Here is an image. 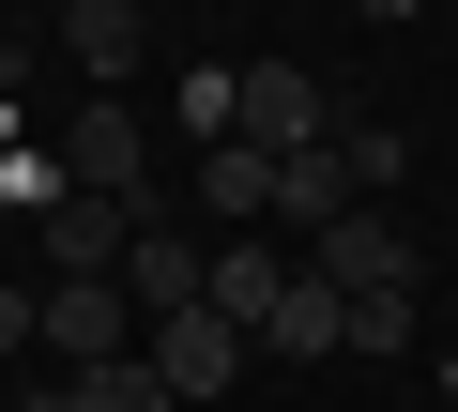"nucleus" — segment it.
<instances>
[{"label":"nucleus","instance_id":"nucleus-1","mask_svg":"<svg viewBox=\"0 0 458 412\" xmlns=\"http://www.w3.org/2000/svg\"><path fill=\"white\" fill-rule=\"evenodd\" d=\"M336 122H352V107H336L306 62H245V107H229V138H245V153H276V168H291V153H321Z\"/></svg>","mask_w":458,"mask_h":412},{"label":"nucleus","instance_id":"nucleus-17","mask_svg":"<svg viewBox=\"0 0 458 412\" xmlns=\"http://www.w3.org/2000/svg\"><path fill=\"white\" fill-rule=\"evenodd\" d=\"M47 336V290H0V351H31Z\"/></svg>","mask_w":458,"mask_h":412},{"label":"nucleus","instance_id":"nucleus-14","mask_svg":"<svg viewBox=\"0 0 458 412\" xmlns=\"http://www.w3.org/2000/svg\"><path fill=\"white\" fill-rule=\"evenodd\" d=\"M412 336H428V290H352V351L367 366H397Z\"/></svg>","mask_w":458,"mask_h":412},{"label":"nucleus","instance_id":"nucleus-4","mask_svg":"<svg viewBox=\"0 0 458 412\" xmlns=\"http://www.w3.org/2000/svg\"><path fill=\"white\" fill-rule=\"evenodd\" d=\"M306 275H321V290H428V260H412V230L382 214V198H352V214L306 245Z\"/></svg>","mask_w":458,"mask_h":412},{"label":"nucleus","instance_id":"nucleus-5","mask_svg":"<svg viewBox=\"0 0 458 412\" xmlns=\"http://www.w3.org/2000/svg\"><path fill=\"white\" fill-rule=\"evenodd\" d=\"M47 351H62V366H123V351H138V290H123V275H62V290H47Z\"/></svg>","mask_w":458,"mask_h":412},{"label":"nucleus","instance_id":"nucleus-9","mask_svg":"<svg viewBox=\"0 0 458 412\" xmlns=\"http://www.w3.org/2000/svg\"><path fill=\"white\" fill-rule=\"evenodd\" d=\"M123 245H138L123 198H47V260H62V275H123Z\"/></svg>","mask_w":458,"mask_h":412},{"label":"nucleus","instance_id":"nucleus-20","mask_svg":"<svg viewBox=\"0 0 458 412\" xmlns=\"http://www.w3.org/2000/svg\"><path fill=\"white\" fill-rule=\"evenodd\" d=\"M443 397H458V336H443Z\"/></svg>","mask_w":458,"mask_h":412},{"label":"nucleus","instance_id":"nucleus-19","mask_svg":"<svg viewBox=\"0 0 458 412\" xmlns=\"http://www.w3.org/2000/svg\"><path fill=\"white\" fill-rule=\"evenodd\" d=\"M352 16H428V0H352Z\"/></svg>","mask_w":458,"mask_h":412},{"label":"nucleus","instance_id":"nucleus-13","mask_svg":"<svg viewBox=\"0 0 458 412\" xmlns=\"http://www.w3.org/2000/svg\"><path fill=\"white\" fill-rule=\"evenodd\" d=\"M397 168H412L397 122H336V183H352V198H397Z\"/></svg>","mask_w":458,"mask_h":412},{"label":"nucleus","instance_id":"nucleus-2","mask_svg":"<svg viewBox=\"0 0 458 412\" xmlns=\"http://www.w3.org/2000/svg\"><path fill=\"white\" fill-rule=\"evenodd\" d=\"M138 351L168 366V397H229V382H245V366H260V336H245V321H229L214 290H199V306H168V321H153Z\"/></svg>","mask_w":458,"mask_h":412},{"label":"nucleus","instance_id":"nucleus-6","mask_svg":"<svg viewBox=\"0 0 458 412\" xmlns=\"http://www.w3.org/2000/svg\"><path fill=\"white\" fill-rule=\"evenodd\" d=\"M123 290H138V336H153L168 306H199V290H214V245H183L168 214H138V245H123Z\"/></svg>","mask_w":458,"mask_h":412},{"label":"nucleus","instance_id":"nucleus-18","mask_svg":"<svg viewBox=\"0 0 458 412\" xmlns=\"http://www.w3.org/2000/svg\"><path fill=\"white\" fill-rule=\"evenodd\" d=\"M16 412H92V397H77V382H31V397H16Z\"/></svg>","mask_w":458,"mask_h":412},{"label":"nucleus","instance_id":"nucleus-8","mask_svg":"<svg viewBox=\"0 0 458 412\" xmlns=\"http://www.w3.org/2000/svg\"><path fill=\"white\" fill-rule=\"evenodd\" d=\"M291 290H306V245H214V306L245 321V336H260Z\"/></svg>","mask_w":458,"mask_h":412},{"label":"nucleus","instance_id":"nucleus-12","mask_svg":"<svg viewBox=\"0 0 458 412\" xmlns=\"http://www.w3.org/2000/svg\"><path fill=\"white\" fill-rule=\"evenodd\" d=\"M336 214H352V183H336V138H321V153H291V168H276V230H306V245H321Z\"/></svg>","mask_w":458,"mask_h":412},{"label":"nucleus","instance_id":"nucleus-15","mask_svg":"<svg viewBox=\"0 0 458 412\" xmlns=\"http://www.w3.org/2000/svg\"><path fill=\"white\" fill-rule=\"evenodd\" d=\"M229 107H245V62H183V92H168V122H199V153L229 138Z\"/></svg>","mask_w":458,"mask_h":412},{"label":"nucleus","instance_id":"nucleus-16","mask_svg":"<svg viewBox=\"0 0 458 412\" xmlns=\"http://www.w3.org/2000/svg\"><path fill=\"white\" fill-rule=\"evenodd\" d=\"M77 397H92V412H183L153 351H123V366H77Z\"/></svg>","mask_w":458,"mask_h":412},{"label":"nucleus","instance_id":"nucleus-11","mask_svg":"<svg viewBox=\"0 0 458 412\" xmlns=\"http://www.w3.org/2000/svg\"><path fill=\"white\" fill-rule=\"evenodd\" d=\"M199 214H214V230H245V214H276V153H245V138H214V153H199Z\"/></svg>","mask_w":458,"mask_h":412},{"label":"nucleus","instance_id":"nucleus-7","mask_svg":"<svg viewBox=\"0 0 458 412\" xmlns=\"http://www.w3.org/2000/svg\"><path fill=\"white\" fill-rule=\"evenodd\" d=\"M62 46H77L92 92H123V77L153 62V0H77V31H62Z\"/></svg>","mask_w":458,"mask_h":412},{"label":"nucleus","instance_id":"nucleus-3","mask_svg":"<svg viewBox=\"0 0 458 412\" xmlns=\"http://www.w3.org/2000/svg\"><path fill=\"white\" fill-rule=\"evenodd\" d=\"M62 183H77V198H123V214H153V138H138V107L92 92V122H62Z\"/></svg>","mask_w":458,"mask_h":412},{"label":"nucleus","instance_id":"nucleus-10","mask_svg":"<svg viewBox=\"0 0 458 412\" xmlns=\"http://www.w3.org/2000/svg\"><path fill=\"white\" fill-rule=\"evenodd\" d=\"M260 351H276V366H336V351H352V290H321V275H306V290L260 321Z\"/></svg>","mask_w":458,"mask_h":412}]
</instances>
